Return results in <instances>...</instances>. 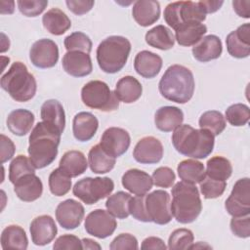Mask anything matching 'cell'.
Segmentation results:
<instances>
[{
  "mask_svg": "<svg viewBox=\"0 0 250 250\" xmlns=\"http://www.w3.org/2000/svg\"><path fill=\"white\" fill-rule=\"evenodd\" d=\"M145 195H136L134 197H131L129 202V212L134 219L140 222L147 223L151 221L146 210Z\"/></svg>",
  "mask_w": 250,
  "mask_h": 250,
  "instance_id": "48",
  "label": "cell"
},
{
  "mask_svg": "<svg viewBox=\"0 0 250 250\" xmlns=\"http://www.w3.org/2000/svg\"><path fill=\"white\" fill-rule=\"evenodd\" d=\"M143 93V87L140 81L134 76H124L118 80L115 86L114 94L118 101L125 104H132L138 101Z\"/></svg>",
  "mask_w": 250,
  "mask_h": 250,
  "instance_id": "27",
  "label": "cell"
},
{
  "mask_svg": "<svg viewBox=\"0 0 250 250\" xmlns=\"http://www.w3.org/2000/svg\"><path fill=\"white\" fill-rule=\"evenodd\" d=\"M151 178H152L153 184L156 187L168 188L174 185L176 180V175L171 168L162 166L154 170Z\"/></svg>",
  "mask_w": 250,
  "mask_h": 250,
  "instance_id": "47",
  "label": "cell"
},
{
  "mask_svg": "<svg viewBox=\"0 0 250 250\" xmlns=\"http://www.w3.org/2000/svg\"><path fill=\"white\" fill-rule=\"evenodd\" d=\"M81 241H82L83 249H90V250L98 249V250H100L102 248L98 242H96L95 240H93L91 238H83Z\"/></svg>",
  "mask_w": 250,
  "mask_h": 250,
  "instance_id": "57",
  "label": "cell"
},
{
  "mask_svg": "<svg viewBox=\"0 0 250 250\" xmlns=\"http://www.w3.org/2000/svg\"><path fill=\"white\" fill-rule=\"evenodd\" d=\"M29 59L32 64L38 68H51L59 61L58 45L51 39H39L31 46Z\"/></svg>",
  "mask_w": 250,
  "mask_h": 250,
  "instance_id": "13",
  "label": "cell"
},
{
  "mask_svg": "<svg viewBox=\"0 0 250 250\" xmlns=\"http://www.w3.org/2000/svg\"><path fill=\"white\" fill-rule=\"evenodd\" d=\"M65 4L70 12L77 16H82L93 8L95 2L87 0H66Z\"/></svg>",
  "mask_w": 250,
  "mask_h": 250,
  "instance_id": "52",
  "label": "cell"
},
{
  "mask_svg": "<svg viewBox=\"0 0 250 250\" xmlns=\"http://www.w3.org/2000/svg\"><path fill=\"white\" fill-rule=\"evenodd\" d=\"M1 88L16 102L30 101L36 94L37 84L35 77L21 62H15L8 71L2 75Z\"/></svg>",
  "mask_w": 250,
  "mask_h": 250,
  "instance_id": "5",
  "label": "cell"
},
{
  "mask_svg": "<svg viewBox=\"0 0 250 250\" xmlns=\"http://www.w3.org/2000/svg\"><path fill=\"white\" fill-rule=\"evenodd\" d=\"M163 151V146L158 139L146 136L138 141L133 150V156L141 164H154L162 159Z\"/></svg>",
  "mask_w": 250,
  "mask_h": 250,
  "instance_id": "16",
  "label": "cell"
},
{
  "mask_svg": "<svg viewBox=\"0 0 250 250\" xmlns=\"http://www.w3.org/2000/svg\"><path fill=\"white\" fill-rule=\"evenodd\" d=\"M227 212L232 217L246 216L250 213V181L241 178L236 181L229 196L225 202Z\"/></svg>",
  "mask_w": 250,
  "mask_h": 250,
  "instance_id": "11",
  "label": "cell"
},
{
  "mask_svg": "<svg viewBox=\"0 0 250 250\" xmlns=\"http://www.w3.org/2000/svg\"><path fill=\"white\" fill-rule=\"evenodd\" d=\"M64 47L67 52L79 51L90 54L92 50V41L88 35L81 31H75L64 38Z\"/></svg>",
  "mask_w": 250,
  "mask_h": 250,
  "instance_id": "43",
  "label": "cell"
},
{
  "mask_svg": "<svg viewBox=\"0 0 250 250\" xmlns=\"http://www.w3.org/2000/svg\"><path fill=\"white\" fill-rule=\"evenodd\" d=\"M229 54L236 59L247 58L250 54V24L244 23L231 31L226 39Z\"/></svg>",
  "mask_w": 250,
  "mask_h": 250,
  "instance_id": "18",
  "label": "cell"
},
{
  "mask_svg": "<svg viewBox=\"0 0 250 250\" xmlns=\"http://www.w3.org/2000/svg\"><path fill=\"white\" fill-rule=\"evenodd\" d=\"M62 64L63 70L73 77L87 76L93 70L90 55L79 51L66 52L62 58Z\"/></svg>",
  "mask_w": 250,
  "mask_h": 250,
  "instance_id": "19",
  "label": "cell"
},
{
  "mask_svg": "<svg viewBox=\"0 0 250 250\" xmlns=\"http://www.w3.org/2000/svg\"><path fill=\"white\" fill-rule=\"evenodd\" d=\"M53 248L55 250H78L83 249L82 241L73 234H63L57 238Z\"/></svg>",
  "mask_w": 250,
  "mask_h": 250,
  "instance_id": "51",
  "label": "cell"
},
{
  "mask_svg": "<svg viewBox=\"0 0 250 250\" xmlns=\"http://www.w3.org/2000/svg\"><path fill=\"white\" fill-rule=\"evenodd\" d=\"M131 144L129 133L119 127H109L102 135L100 146L109 155L119 157L124 154Z\"/></svg>",
  "mask_w": 250,
  "mask_h": 250,
  "instance_id": "14",
  "label": "cell"
},
{
  "mask_svg": "<svg viewBox=\"0 0 250 250\" xmlns=\"http://www.w3.org/2000/svg\"><path fill=\"white\" fill-rule=\"evenodd\" d=\"M177 172L183 182L188 184H199L205 178L203 163L196 159H186L179 163Z\"/></svg>",
  "mask_w": 250,
  "mask_h": 250,
  "instance_id": "36",
  "label": "cell"
},
{
  "mask_svg": "<svg viewBox=\"0 0 250 250\" xmlns=\"http://www.w3.org/2000/svg\"><path fill=\"white\" fill-rule=\"evenodd\" d=\"M141 249L143 250H149V249H159V250H165L167 249V246L165 245L164 241L156 236H149L144 239L141 245Z\"/></svg>",
  "mask_w": 250,
  "mask_h": 250,
  "instance_id": "54",
  "label": "cell"
},
{
  "mask_svg": "<svg viewBox=\"0 0 250 250\" xmlns=\"http://www.w3.org/2000/svg\"><path fill=\"white\" fill-rule=\"evenodd\" d=\"M20 12L25 17H37L47 7V0H19L17 2Z\"/></svg>",
  "mask_w": 250,
  "mask_h": 250,
  "instance_id": "46",
  "label": "cell"
},
{
  "mask_svg": "<svg viewBox=\"0 0 250 250\" xmlns=\"http://www.w3.org/2000/svg\"><path fill=\"white\" fill-rule=\"evenodd\" d=\"M198 124L201 129L210 131L214 137L220 135L227 126L224 115L218 110H208L202 113Z\"/></svg>",
  "mask_w": 250,
  "mask_h": 250,
  "instance_id": "39",
  "label": "cell"
},
{
  "mask_svg": "<svg viewBox=\"0 0 250 250\" xmlns=\"http://www.w3.org/2000/svg\"><path fill=\"white\" fill-rule=\"evenodd\" d=\"M131 195L125 191H117L110 195L105 202L106 210L117 219H126L130 215L129 202Z\"/></svg>",
  "mask_w": 250,
  "mask_h": 250,
  "instance_id": "38",
  "label": "cell"
},
{
  "mask_svg": "<svg viewBox=\"0 0 250 250\" xmlns=\"http://www.w3.org/2000/svg\"><path fill=\"white\" fill-rule=\"evenodd\" d=\"M35 167L31 163L30 159L25 155L20 154L16 156L9 166V180L12 184H15L21 177L35 173Z\"/></svg>",
  "mask_w": 250,
  "mask_h": 250,
  "instance_id": "41",
  "label": "cell"
},
{
  "mask_svg": "<svg viewBox=\"0 0 250 250\" xmlns=\"http://www.w3.org/2000/svg\"><path fill=\"white\" fill-rule=\"evenodd\" d=\"M14 191L21 200L32 202L42 195L43 184L35 173L26 174L14 184Z\"/></svg>",
  "mask_w": 250,
  "mask_h": 250,
  "instance_id": "20",
  "label": "cell"
},
{
  "mask_svg": "<svg viewBox=\"0 0 250 250\" xmlns=\"http://www.w3.org/2000/svg\"><path fill=\"white\" fill-rule=\"evenodd\" d=\"M162 59L155 53L147 50L139 52L134 60L136 72L144 78H153L161 70Z\"/></svg>",
  "mask_w": 250,
  "mask_h": 250,
  "instance_id": "23",
  "label": "cell"
},
{
  "mask_svg": "<svg viewBox=\"0 0 250 250\" xmlns=\"http://www.w3.org/2000/svg\"><path fill=\"white\" fill-rule=\"evenodd\" d=\"M42 121L56 127L62 134L65 127V113L62 104L57 100H48L41 105Z\"/></svg>",
  "mask_w": 250,
  "mask_h": 250,
  "instance_id": "32",
  "label": "cell"
},
{
  "mask_svg": "<svg viewBox=\"0 0 250 250\" xmlns=\"http://www.w3.org/2000/svg\"><path fill=\"white\" fill-rule=\"evenodd\" d=\"M122 186L135 195H145L152 188V178L145 171L140 169L127 170L121 179Z\"/></svg>",
  "mask_w": 250,
  "mask_h": 250,
  "instance_id": "21",
  "label": "cell"
},
{
  "mask_svg": "<svg viewBox=\"0 0 250 250\" xmlns=\"http://www.w3.org/2000/svg\"><path fill=\"white\" fill-rule=\"evenodd\" d=\"M232 6H233V10L239 17L249 19L250 17V11H249L250 1L249 0L232 1Z\"/></svg>",
  "mask_w": 250,
  "mask_h": 250,
  "instance_id": "55",
  "label": "cell"
},
{
  "mask_svg": "<svg viewBox=\"0 0 250 250\" xmlns=\"http://www.w3.org/2000/svg\"><path fill=\"white\" fill-rule=\"evenodd\" d=\"M139 244L137 238L130 233H120L110 243L109 249L111 250H131L138 249Z\"/></svg>",
  "mask_w": 250,
  "mask_h": 250,
  "instance_id": "50",
  "label": "cell"
},
{
  "mask_svg": "<svg viewBox=\"0 0 250 250\" xmlns=\"http://www.w3.org/2000/svg\"><path fill=\"white\" fill-rule=\"evenodd\" d=\"M117 227L114 217L104 209H96L90 212L84 223L86 231L95 237L104 239L110 236Z\"/></svg>",
  "mask_w": 250,
  "mask_h": 250,
  "instance_id": "12",
  "label": "cell"
},
{
  "mask_svg": "<svg viewBox=\"0 0 250 250\" xmlns=\"http://www.w3.org/2000/svg\"><path fill=\"white\" fill-rule=\"evenodd\" d=\"M172 144L181 154L194 159H203L213 151L215 139L206 129H195L188 124H184L174 130Z\"/></svg>",
  "mask_w": 250,
  "mask_h": 250,
  "instance_id": "2",
  "label": "cell"
},
{
  "mask_svg": "<svg viewBox=\"0 0 250 250\" xmlns=\"http://www.w3.org/2000/svg\"><path fill=\"white\" fill-rule=\"evenodd\" d=\"M207 32V27L202 22H187L175 30V40L185 47L194 46Z\"/></svg>",
  "mask_w": 250,
  "mask_h": 250,
  "instance_id": "30",
  "label": "cell"
},
{
  "mask_svg": "<svg viewBox=\"0 0 250 250\" xmlns=\"http://www.w3.org/2000/svg\"><path fill=\"white\" fill-rule=\"evenodd\" d=\"M59 167L70 178H75L86 171L88 162L83 152L73 149L63 153L60 160Z\"/></svg>",
  "mask_w": 250,
  "mask_h": 250,
  "instance_id": "31",
  "label": "cell"
},
{
  "mask_svg": "<svg viewBox=\"0 0 250 250\" xmlns=\"http://www.w3.org/2000/svg\"><path fill=\"white\" fill-rule=\"evenodd\" d=\"M81 100L86 106L104 112L113 111L119 106V101L114 92L101 80H92L86 83L81 89Z\"/></svg>",
  "mask_w": 250,
  "mask_h": 250,
  "instance_id": "7",
  "label": "cell"
},
{
  "mask_svg": "<svg viewBox=\"0 0 250 250\" xmlns=\"http://www.w3.org/2000/svg\"><path fill=\"white\" fill-rule=\"evenodd\" d=\"M222 41L214 34L202 37L192 48L193 58L201 62H207L218 59L222 55Z\"/></svg>",
  "mask_w": 250,
  "mask_h": 250,
  "instance_id": "22",
  "label": "cell"
},
{
  "mask_svg": "<svg viewBox=\"0 0 250 250\" xmlns=\"http://www.w3.org/2000/svg\"><path fill=\"white\" fill-rule=\"evenodd\" d=\"M88 164L95 174H105L111 171L115 165V157L109 155L99 145L92 146L88 153Z\"/></svg>",
  "mask_w": 250,
  "mask_h": 250,
  "instance_id": "33",
  "label": "cell"
},
{
  "mask_svg": "<svg viewBox=\"0 0 250 250\" xmlns=\"http://www.w3.org/2000/svg\"><path fill=\"white\" fill-rule=\"evenodd\" d=\"M84 215L83 205L71 198L59 203L56 209V219L60 226L65 229H74L79 227Z\"/></svg>",
  "mask_w": 250,
  "mask_h": 250,
  "instance_id": "15",
  "label": "cell"
},
{
  "mask_svg": "<svg viewBox=\"0 0 250 250\" xmlns=\"http://www.w3.org/2000/svg\"><path fill=\"white\" fill-rule=\"evenodd\" d=\"M132 16L141 26L151 25L160 18L159 2L154 0L136 1L132 8Z\"/></svg>",
  "mask_w": 250,
  "mask_h": 250,
  "instance_id": "25",
  "label": "cell"
},
{
  "mask_svg": "<svg viewBox=\"0 0 250 250\" xmlns=\"http://www.w3.org/2000/svg\"><path fill=\"white\" fill-rule=\"evenodd\" d=\"M48 182L51 193L56 196H63L71 188V178L60 167L51 172Z\"/></svg>",
  "mask_w": 250,
  "mask_h": 250,
  "instance_id": "40",
  "label": "cell"
},
{
  "mask_svg": "<svg viewBox=\"0 0 250 250\" xmlns=\"http://www.w3.org/2000/svg\"><path fill=\"white\" fill-rule=\"evenodd\" d=\"M250 118V108L244 104H234L226 109L225 119L232 126H244Z\"/></svg>",
  "mask_w": 250,
  "mask_h": 250,
  "instance_id": "42",
  "label": "cell"
},
{
  "mask_svg": "<svg viewBox=\"0 0 250 250\" xmlns=\"http://www.w3.org/2000/svg\"><path fill=\"white\" fill-rule=\"evenodd\" d=\"M232 173V166L229 159L224 156H213L206 163L205 175L218 181H227Z\"/></svg>",
  "mask_w": 250,
  "mask_h": 250,
  "instance_id": "37",
  "label": "cell"
},
{
  "mask_svg": "<svg viewBox=\"0 0 250 250\" xmlns=\"http://www.w3.org/2000/svg\"><path fill=\"white\" fill-rule=\"evenodd\" d=\"M206 19L198 2L178 1L169 3L164 9V20L166 23L177 30L182 24L187 22H202Z\"/></svg>",
  "mask_w": 250,
  "mask_h": 250,
  "instance_id": "8",
  "label": "cell"
},
{
  "mask_svg": "<svg viewBox=\"0 0 250 250\" xmlns=\"http://www.w3.org/2000/svg\"><path fill=\"white\" fill-rule=\"evenodd\" d=\"M199 184L200 191L206 199H214L220 197L227 188L226 181L214 180L207 176H205V178Z\"/></svg>",
  "mask_w": 250,
  "mask_h": 250,
  "instance_id": "45",
  "label": "cell"
},
{
  "mask_svg": "<svg viewBox=\"0 0 250 250\" xmlns=\"http://www.w3.org/2000/svg\"><path fill=\"white\" fill-rule=\"evenodd\" d=\"M193 233L188 229H177L169 236L168 248L171 250L190 249L193 243Z\"/></svg>",
  "mask_w": 250,
  "mask_h": 250,
  "instance_id": "44",
  "label": "cell"
},
{
  "mask_svg": "<svg viewBox=\"0 0 250 250\" xmlns=\"http://www.w3.org/2000/svg\"><path fill=\"white\" fill-rule=\"evenodd\" d=\"M200 7L202 8L203 12L207 14H212L218 11L222 5L224 4V1H213V0H205V1H199L198 2Z\"/></svg>",
  "mask_w": 250,
  "mask_h": 250,
  "instance_id": "56",
  "label": "cell"
},
{
  "mask_svg": "<svg viewBox=\"0 0 250 250\" xmlns=\"http://www.w3.org/2000/svg\"><path fill=\"white\" fill-rule=\"evenodd\" d=\"M131 52L130 41L123 36L112 35L104 39L97 48V62L105 73H116L126 64Z\"/></svg>",
  "mask_w": 250,
  "mask_h": 250,
  "instance_id": "6",
  "label": "cell"
},
{
  "mask_svg": "<svg viewBox=\"0 0 250 250\" xmlns=\"http://www.w3.org/2000/svg\"><path fill=\"white\" fill-rule=\"evenodd\" d=\"M1 163H5L6 161L10 160L15 153L16 150V146L14 145V143L11 141L10 138L6 137L4 134H1Z\"/></svg>",
  "mask_w": 250,
  "mask_h": 250,
  "instance_id": "53",
  "label": "cell"
},
{
  "mask_svg": "<svg viewBox=\"0 0 250 250\" xmlns=\"http://www.w3.org/2000/svg\"><path fill=\"white\" fill-rule=\"evenodd\" d=\"M42 23L47 31L57 36L63 34L71 26L70 19L59 8H52L47 11L42 17Z\"/></svg>",
  "mask_w": 250,
  "mask_h": 250,
  "instance_id": "29",
  "label": "cell"
},
{
  "mask_svg": "<svg viewBox=\"0 0 250 250\" xmlns=\"http://www.w3.org/2000/svg\"><path fill=\"white\" fill-rule=\"evenodd\" d=\"M171 193V212L177 222L181 224L194 222L202 210V202L195 185L178 182L172 188Z\"/></svg>",
  "mask_w": 250,
  "mask_h": 250,
  "instance_id": "4",
  "label": "cell"
},
{
  "mask_svg": "<svg viewBox=\"0 0 250 250\" xmlns=\"http://www.w3.org/2000/svg\"><path fill=\"white\" fill-rule=\"evenodd\" d=\"M113 189L114 183L108 177H87L75 183L72 192L84 203L92 205L110 195Z\"/></svg>",
  "mask_w": 250,
  "mask_h": 250,
  "instance_id": "9",
  "label": "cell"
},
{
  "mask_svg": "<svg viewBox=\"0 0 250 250\" xmlns=\"http://www.w3.org/2000/svg\"><path fill=\"white\" fill-rule=\"evenodd\" d=\"M31 240L37 246H44L54 240L58 233L55 220L49 215H41L32 220L29 227Z\"/></svg>",
  "mask_w": 250,
  "mask_h": 250,
  "instance_id": "17",
  "label": "cell"
},
{
  "mask_svg": "<svg viewBox=\"0 0 250 250\" xmlns=\"http://www.w3.org/2000/svg\"><path fill=\"white\" fill-rule=\"evenodd\" d=\"M99 127L97 117L91 112L81 111L75 114L72 122L74 138L79 142H88L96 134Z\"/></svg>",
  "mask_w": 250,
  "mask_h": 250,
  "instance_id": "24",
  "label": "cell"
},
{
  "mask_svg": "<svg viewBox=\"0 0 250 250\" xmlns=\"http://www.w3.org/2000/svg\"><path fill=\"white\" fill-rule=\"evenodd\" d=\"M146 42L153 48L159 50H169L174 47L175 36L165 25L159 24L149 29L145 36Z\"/></svg>",
  "mask_w": 250,
  "mask_h": 250,
  "instance_id": "35",
  "label": "cell"
},
{
  "mask_svg": "<svg viewBox=\"0 0 250 250\" xmlns=\"http://www.w3.org/2000/svg\"><path fill=\"white\" fill-rule=\"evenodd\" d=\"M230 229L234 235L240 238L250 236V217L249 215L232 217L230 220Z\"/></svg>",
  "mask_w": 250,
  "mask_h": 250,
  "instance_id": "49",
  "label": "cell"
},
{
  "mask_svg": "<svg viewBox=\"0 0 250 250\" xmlns=\"http://www.w3.org/2000/svg\"><path fill=\"white\" fill-rule=\"evenodd\" d=\"M1 247L4 250L21 249L25 250L28 246V239L24 229L18 225L6 227L1 233Z\"/></svg>",
  "mask_w": 250,
  "mask_h": 250,
  "instance_id": "34",
  "label": "cell"
},
{
  "mask_svg": "<svg viewBox=\"0 0 250 250\" xmlns=\"http://www.w3.org/2000/svg\"><path fill=\"white\" fill-rule=\"evenodd\" d=\"M194 77L189 68L181 65H170L162 75L158 89L166 100L177 103H188L194 93Z\"/></svg>",
  "mask_w": 250,
  "mask_h": 250,
  "instance_id": "3",
  "label": "cell"
},
{
  "mask_svg": "<svg viewBox=\"0 0 250 250\" xmlns=\"http://www.w3.org/2000/svg\"><path fill=\"white\" fill-rule=\"evenodd\" d=\"M184 121L183 111L172 105L159 107L154 115V123L158 130L162 132H171L182 125Z\"/></svg>",
  "mask_w": 250,
  "mask_h": 250,
  "instance_id": "26",
  "label": "cell"
},
{
  "mask_svg": "<svg viewBox=\"0 0 250 250\" xmlns=\"http://www.w3.org/2000/svg\"><path fill=\"white\" fill-rule=\"evenodd\" d=\"M62 133L54 126L41 121L38 122L29 135V159L36 169L50 165L58 155Z\"/></svg>",
  "mask_w": 250,
  "mask_h": 250,
  "instance_id": "1",
  "label": "cell"
},
{
  "mask_svg": "<svg viewBox=\"0 0 250 250\" xmlns=\"http://www.w3.org/2000/svg\"><path fill=\"white\" fill-rule=\"evenodd\" d=\"M145 206L151 222L166 225L172 220L171 199L167 191L156 189L145 195Z\"/></svg>",
  "mask_w": 250,
  "mask_h": 250,
  "instance_id": "10",
  "label": "cell"
},
{
  "mask_svg": "<svg viewBox=\"0 0 250 250\" xmlns=\"http://www.w3.org/2000/svg\"><path fill=\"white\" fill-rule=\"evenodd\" d=\"M35 117L34 114L23 108L13 110L7 117V127L16 136H24L32 128Z\"/></svg>",
  "mask_w": 250,
  "mask_h": 250,
  "instance_id": "28",
  "label": "cell"
}]
</instances>
